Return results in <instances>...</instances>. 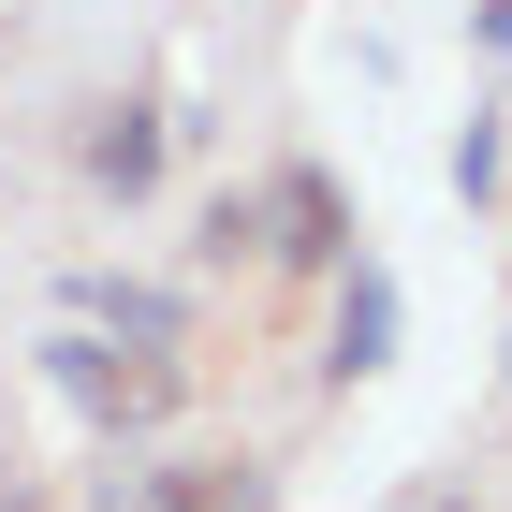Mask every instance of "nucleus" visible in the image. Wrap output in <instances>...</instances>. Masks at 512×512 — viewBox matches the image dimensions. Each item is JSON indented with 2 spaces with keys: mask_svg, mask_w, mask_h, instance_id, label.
Segmentation results:
<instances>
[{
  "mask_svg": "<svg viewBox=\"0 0 512 512\" xmlns=\"http://www.w3.org/2000/svg\"><path fill=\"white\" fill-rule=\"evenodd\" d=\"M469 44H483V59H512V0H483V15H469Z\"/></svg>",
  "mask_w": 512,
  "mask_h": 512,
  "instance_id": "6e6552de",
  "label": "nucleus"
},
{
  "mask_svg": "<svg viewBox=\"0 0 512 512\" xmlns=\"http://www.w3.org/2000/svg\"><path fill=\"white\" fill-rule=\"evenodd\" d=\"M220 498H249V469H147L132 483V512H220Z\"/></svg>",
  "mask_w": 512,
  "mask_h": 512,
  "instance_id": "0eeeda50",
  "label": "nucleus"
},
{
  "mask_svg": "<svg viewBox=\"0 0 512 512\" xmlns=\"http://www.w3.org/2000/svg\"><path fill=\"white\" fill-rule=\"evenodd\" d=\"M74 322H88V337H118V352H191V293H176V278L88 264V278H74Z\"/></svg>",
  "mask_w": 512,
  "mask_h": 512,
  "instance_id": "7ed1b4c3",
  "label": "nucleus"
},
{
  "mask_svg": "<svg viewBox=\"0 0 512 512\" xmlns=\"http://www.w3.org/2000/svg\"><path fill=\"white\" fill-rule=\"evenodd\" d=\"M498 176H512V132H498V103H483V118L454 132V205H498Z\"/></svg>",
  "mask_w": 512,
  "mask_h": 512,
  "instance_id": "423d86ee",
  "label": "nucleus"
},
{
  "mask_svg": "<svg viewBox=\"0 0 512 512\" xmlns=\"http://www.w3.org/2000/svg\"><path fill=\"white\" fill-rule=\"evenodd\" d=\"M395 366V264L381 249H352V264H337V337H322V381L352 395V381H381Z\"/></svg>",
  "mask_w": 512,
  "mask_h": 512,
  "instance_id": "20e7f679",
  "label": "nucleus"
},
{
  "mask_svg": "<svg viewBox=\"0 0 512 512\" xmlns=\"http://www.w3.org/2000/svg\"><path fill=\"white\" fill-rule=\"evenodd\" d=\"M44 381L74 395V410H88L103 439H147L161 410L191 395V366H176V352H118V337H88V322H59V337H44Z\"/></svg>",
  "mask_w": 512,
  "mask_h": 512,
  "instance_id": "f257e3e1",
  "label": "nucleus"
},
{
  "mask_svg": "<svg viewBox=\"0 0 512 512\" xmlns=\"http://www.w3.org/2000/svg\"><path fill=\"white\" fill-rule=\"evenodd\" d=\"M249 205H264V264H322V278H337V264H352V235H366V220H352V191H337L322 161H278Z\"/></svg>",
  "mask_w": 512,
  "mask_h": 512,
  "instance_id": "f03ea898",
  "label": "nucleus"
},
{
  "mask_svg": "<svg viewBox=\"0 0 512 512\" xmlns=\"http://www.w3.org/2000/svg\"><path fill=\"white\" fill-rule=\"evenodd\" d=\"M161 147H176V118H161V103H103V118H88V191H118V205H147L161 191Z\"/></svg>",
  "mask_w": 512,
  "mask_h": 512,
  "instance_id": "39448f33",
  "label": "nucleus"
}]
</instances>
